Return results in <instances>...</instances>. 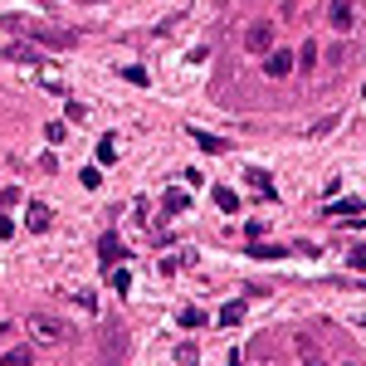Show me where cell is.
I'll return each mask as SVG.
<instances>
[{
	"label": "cell",
	"mask_w": 366,
	"mask_h": 366,
	"mask_svg": "<svg viewBox=\"0 0 366 366\" xmlns=\"http://www.w3.org/2000/svg\"><path fill=\"white\" fill-rule=\"evenodd\" d=\"M15 34H30L34 44H49V49H74L78 44V34L74 30H54V25H34V20H25V15H10L6 20Z\"/></svg>",
	"instance_id": "1"
},
{
	"label": "cell",
	"mask_w": 366,
	"mask_h": 366,
	"mask_svg": "<svg viewBox=\"0 0 366 366\" xmlns=\"http://www.w3.org/2000/svg\"><path fill=\"white\" fill-rule=\"evenodd\" d=\"M30 332H34L39 342H64V337H69V323H64V318H49V312H34Z\"/></svg>",
	"instance_id": "2"
},
{
	"label": "cell",
	"mask_w": 366,
	"mask_h": 366,
	"mask_svg": "<svg viewBox=\"0 0 366 366\" xmlns=\"http://www.w3.org/2000/svg\"><path fill=\"white\" fill-rule=\"evenodd\" d=\"M274 34H279V30H274L269 20H259V25L244 30V49H249V54H269V49H274Z\"/></svg>",
	"instance_id": "3"
},
{
	"label": "cell",
	"mask_w": 366,
	"mask_h": 366,
	"mask_svg": "<svg viewBox=\"0 0 366 366\" xmlns=\"http://www.w3.org/2000/svg\"><path fill=\"white\" fill-rule=\"evenodd\" d=\"M347 215H366V205H361V195H332L327 205H323V220H347Z\"/></svg>",
	"instance_id": "4"
},
{
	"label": "cell",
	"mask_w": 366,
	"mask_h": 366,
	"mask_svg": "<svg viewBox=\"0 0 366 366\" xmlns=\"http://www.w3.org/2000/svg\"><path fill=\"white\" fill-rule=\"evenodd\" d=\"M244 181L254 186V195H259V200H279V186H274V176H269V171H259V166H244Z\"/></svg>",
	"instance_id": "5"
},
{
	"label": "cell",
	"mask_w": 366,
	"mask_h": 366,
	"mask_svg": "<svg viewBox=\"0 0 366 366\" xmlns=\"http://www.w3.org/2000/svg\"><path fill=\"white\" fill-rule=\"evenodd\" d=\"M25 225L34 235H49V225H54V211H49L44 200H30V211H25Z\"/></svg>",
	"instance_id": "6"
},
{
	"label": "cell",
	"mask_w": 366,
	"mask_h": 366,
	"mask_svg": "<svg viewBox=\"0 0 366 366\" xmlns=\"http://www.w3.org/2000/svg\"><path fill=\"white\" fill-rule=\"evenodd\" d=\"M352 6H356V0H332V6H327V25H332V30H342V34H347V30H352V25H356V20H352V15H356V10H352Z\"/></svg>",
	"instance_id": "7"
},
{
	"label": "cell",
	"mask_w": 366,
	"mask_h": 366,
	"mask_svg": "<svg viewBox=\"0 0 366 366\" xmlns=\"http://www.w3.org/2000/svg\"><path fill=\"white\" fill-rule=\"evenodd\" d=\"M118 259H122V239L108 230V235L98 239V264H103V269H118Z\"/></svg>",
	"instance_id": "8"
},
{
	"label": "cell",
	"mask_w": 366,
	"mask_h": 366,
	"mask_svg": "<svg viewBox=\"0 0 366 366\" xmlns=\"http://www.w3.org/2000/svg\"><path fill=\"white\" fill-rule=\"evenodd\" d=\"M264 74L269 78H288L293 74V54H288V49H269V54H264Z\"/></svg>",
	"instance_id": "9"
},
{
	"label": "cell",
	"mask_w": 366,
	"mask_h": 366,
	"mask_svg": "<svg viewBox=\"0 0 366 366\" xmlns=\"http://www.w3.org/2000/svg\"><path fill=\"white\" fill-rule=\"evenodd\" d=\"M293 244H264V239H249L244 244V259H288Z\"/></svg>",
	"instance_id": "10"
},
{
	"label": "cell",
	"mask_w": 366,
	"mask_h": 366,
	"mask_svg": "<svg viewBox=\"0 0 366 366\" xmlns=\"http://www.w3.org/2000/svg\"><path fill=\"white\" fill-rule=\"evenodd\" d=\"M191 142H195L200 151H211V156L230 151V142H225V137H215V132H205V127H191Z\"/></svg>",
	"instance_id": "11"
},
{
	"label": "cell",
	"mask_w": 366,
	"mask_h": 366,
	"mask_svg": "<svg viewBox=\"0 0 366 366\" xmlns=\"http://www.w3.org/2000/svg\"><path fill=\"white\" fill-rule=\"evenodd\" d=\"M293 69H303V74L318 69V39H308V44L298 49V54H293Z\"/></svg>",
	"instance_id": "12"
},
{
	"label": "cell",
	"mask_w": 366,
	"mask_h": 366,
	"mask_svg": "<svg viewBox=\"0 0 366 366\" xmlns=\"http://www.w3.org/2000/svg\"><path fill=\"white\" fill-rule=\"evenodd\" d=\"M6 59L10 64H39V49L34 44H6Z\"/></svg>",
	"instance_id": "13"
},
{
	"label": "cell",
	"mask_w": 366,
	"mask_h": 366,
	"mask_svg": "<svg viewBox=\"0 0 366 366\" xmlns=\"http://www.w3.org/2000/svg\"><path fill=\"white\" fill-rule=\"evenodd\" d=\"M211 200L220 205V211H225V215H239V195H235L230 186H215V191H211Z\"/></svg>",
	"instance_id": "14"
},
{
	"label": "cell",
	"mask_w": 366,
	"mask_h": 366,
	"mask_svg": "<svg viewBox=\"0 0 366 366\" xmlns=\"http://www.w3.org/2000/svg\"><path fill=\"white\" fill-rule=\"evenodd\" d=\"M298 361H303V366H327V361L318 356V342H312V337H298Z\"/></svg>",
	"instance_id": "15"
},
{
	"label": "cell",
	"mask_w": 366,
	"mask_h": 366,
	"mask_svg": "<svg viewBox=\"0 0 366 366\" xmlns=\"http://www.w3.org/2000/svg\"><path fill=\"white\" fill-rule=\"evenodd\" d=\"M239 318H244V298H230V303L220 308V327H235Z\"/></svg>",
	"instance_id": "16"
},
{
	"label": "cell",
	"mask_w": 366,
	"mask_h": 366,
	"mask_svg": "<svg viewBox=\"0 0 366 366\" xmlns=\"http://www.w3.org/2000/svg\"><path fill=\"white\" fill-rule=\"evenodd\" d=\"M0 366H34V352L30 347H10L6 356H0Z\"/></svg>",
	"instance_id": "17"
},
{
	"label": "cell",
	"mask_w": 366,
	"mask_h": 366,
	"mask_svg": "<svg viewBox=\"0 0 366 366\" xmlns=\"http://www.w3.org/2000/svg\"><path fill=\"white\" fill-rule=\"evenodd\" d=\"M176 323H181L186 332H195V327L205 323V312H200V308H181V312H176Z\"/></svg>",
	"instance_id": "18"
},
{
	"label": "cell",
	"mask_w": 366,
	"mask_h": 366,
	"mask_svg": "<svg viewBox=\"0 0 366 366\" xmlns=\"http://www.w3.org/2000/svg\"><path fill=\"white\" fill-rule=\"evenodd\" d=\"M98 162H103V166L118 162V137H103V142H98Z\"/></svg>",
	"instance_id": "19"
},
{
	"label": "cell",
	"mask_w": 366,
	"mask_h": 366,
	"mask_svg": "<svg viewBox=\"0 0 366 366\" xmlns=\"http://www.w3.org/2000/svg\"><path fill=\"white\" fill-rule=\"evenodd\" d=\"M195 361H200V347L195 342H181L176 347V366H195Z\"/></svg>",
	"instance_id": "20"
},
{
	"label": "cell",
	"mask_w": 366,
	"mask_h": 366,
	"mask_svg": "<svg viewBox=\"0 0 366 366\" xmlns=\"http://www.w3.org/2000/svg\"><path fill=\"white\" fill-rule=\"evenodd\" d=\"M347 269L366 274V244H352V249H347Z\"/></svg>",
	"instance_id": "21"
},
{
	"label": "cell",
	"mask_w": 366,
	"mask_h": 366,
	"mask_svg": "<svg viewBox=\"0 0 366 366\" xmlns=\"http://www.w3.org/2000/svg\"><path fill=\"white\" fill-rule=\"evenodd\" d=\"M162 211H171V215L186 211V191H166V195H162Z\"/></svg>",
	"instance_id": "22"
},
{
	"label": "cell",
	"mask_w": 366,
	"mask_h": 366,
	"mask_svg": "<svg viewBox=\"0 0 366 366\" xmlns=\"http://www.w3.org/2000/svg\"><path fill=\"white\" fill-rule=\"evenodd\" d=\"M122 78L137 83V88H147V69H142V64H122Z\"/></svg>",
	"instance_id": "23"
},
{
	"label": "cell",
	"mask_w": 366,
	"mask_h": 366,
	"mask_svg": "<svg viewBox=\"0 0 366 366\" xmlns=\"http://www.w3.org/2000/svg\"><path fill=\"white\" fill-rule=\"evenodd\" d=\"M78 181H83L88 191H98V186H103V171H98V166H83V171H78Z\"/></svg>",
	"instance_id": "24"
},
{
	"label": "cell",
	"mask_w": 366,
	"mask_h": 366,
	"mask_svg": "<svg viewBox=\"0 0 366 366\" xmlns=\"http://www.w3.org/2000/svg\"><path fill=\"white\" fill-rule=\"evenodd\" d=\"M113 288L118 293H132V269H113Z\"/></svg>",
	"instance_id": "25"
},
{
	"label": "cell",
	"mask_w": 366,
	"mask_h": 366,
	"mask_svg": "<svg viewBox=\"0 0 366 366\" xmlns=\"http://www.w3.org/2000/svg\"><path fill=\"white\" fill-rule=\"evenodd\" d=\"M83 118H88L83 103H64V122H83Z\"/></svg>",
	"instance_id": "26"
},
{
	"label": "cell",
	"mask_w": 366,
	"mask_h": 366,
	"mask_svg": "<svg viewBox=\"0 0 366 366\" xmlns=\"http://www.w3.org/2000/svg\"><path fill=\"white\" fill-rule=\"evenodd\" d=\"M64 132H69V122H49V127H44L49 142H64Z\"/></svg>",
	"instance_id": "27"
},
{
	"label": "cell",
	"mask_w": 366,
	"mask_h": 366,
	"mask_svg": "<svg viewBox=\"0 0 366 366\" xmlns=\"http://www.w3.org/2000/svg\"><path fill=\"white\" fill-rule=\"evenodd\" d=\"M244 239H264V220H244Z\"/></svg>",
	"instance_id": "28"
},
{
	"label": "cell",
	"mask_w": 366,
	"mask_h": 366,
	"mask_svg": "<svg viewBox=\"0 0 366 366\" xmlns=\"http://www.w3.org/2000/svg\"><path fill=\"white\" fill-rule=\"evenodd\" d=\"M0 200H6V211H10V205H20L25 195H20V186H6V195H0Z\"/></svg>",
	"instance_id": "29"
},
{
	"label": "cell",
	"mask_w": 366,
	"mask_h": 366,
	"mask_svg": "<svg viewBox=\"0 0 366 366\" xmlns=\"http://www.w3.org/2000/svg\"><path fill=\"white\" fill-rule=\"evenodd\" d=\"M10 235H15V220H10V215H0V239H10Z\"/></svg>",
	"instance_id": "30"
},
{
	"label": "cell",
	"mask_w": 366,
	"mask_h": 366,
	"mask_svg": "<svg viewBox=\"0 0 366 366\" xmlns=\"http://www.w3.org/2000/svg\"><path fill=\"white\" fill-rule=\"evenodd\" d=\"M230 366H244V356H239V352H230Z\"/></svg>",
	"instance_id": "31"
},
{
	"label": "cell",
	"mask_w": 366,
	"mask_h": 366,
	"mask_svg": "<svg viewBox=\"0 0 366 366\" xmlns=\"http://www.w3.org/2000/svg\"><path fill=\"white\" fill-rule=\"evenodd\" d=\"M361 98H366V83H361Z\"/></svg>",
	"instance_id": "32"
},
{
	"label": "cell",
	"mask_w": 366,
	"mask_h": 366,
	"mask_svg": "<svg viewBox=\"0 0 366 366\" xmlns=\"http://www.w3.org/2000/svg\"><path fill=\"white\" fill-rule=\"evenodd\" d=\"M361 327H366V318H361Z\"/></svg>",
	"instance_id": "33"
}]
</instances>
